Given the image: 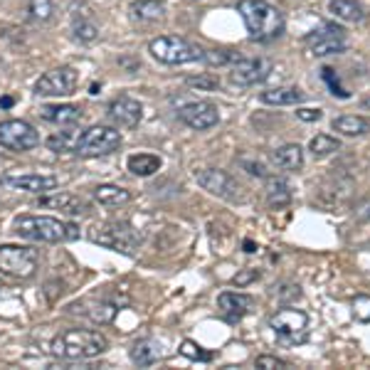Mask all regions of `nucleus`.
I'll return each mask as SVG.
<instances>
[{
  "label": "nucleus",
  "mask_w": 370,
  "mask_h": 370,
  "mask_svg": "<svg viewBox=\"0 0 370 370\" xmlns=\"http://www.w3.org/2000/svg\"><path fill=\"white\" fill-rule=\"evenodd\" d=\"M360 104H363V109H368V111H370V96H365V99L360 101Z\"/></svg>",
  "instance_id": "nucleus-45"
},
{
  "label": "nucleus",
  "mask_w": 370,
  "mask_h": 370,
  "mask_svg": "<svg viewBox=\"0 0 370 370\" xmlns=\"http://www.w3.org/2000/svg\"><path fill=\"white\" fill-rule=\"evenodd\" d=\"M0 146H6L8 151H32L40 146V134L32 129L27 121L20 119H8L0 124Z\"/></svg>",
  "instance_id": "nucleus-10"
},
{
  "label": "nucleus",
  "mask_w": 370,
  "mask_h": 370,
  "mask_svg": "<svg viewBox=\"0 0 370 370\" xmlns=\"http://www.w3.org/2000/svg\"><path fill=\"white\" fill-rule=\"evenodd\" d=\"M321 77H324V82L331 87V94L338 96V99H350V91H345L343 87L338 84V77H336V70H331V67H324V70H321Z\"/></svg>",
  "instance_id": "nucleus-34"
},
{
  "label": "nucleus",
  "mask_w": 370,
  "mask_h": 370,
  "mask_svg": "<svg viewBox=\"0 0 370 370\" xmlns=\"http://www.w3.org/2000/svg\"><path fill=\"white\" fill-rule=\"evenodd\" d=\"M291 203V188L286 180L281 178H272L267 183V205L279 210V208H286Z\"/></svg>",
  "instance_id": "nucleus-27"
},
{
  "label": "nucleus",
  "mask_w": 370,
  "mask_h": 370,
  "mask_svg": "<svg viewBox=\"0 0 370 370\" xmlns=\"http://www.w3.org/2000/svg\"><path fill=\"white\" fill-rule=\"evenodd\" d=\"M11 104H13L11 96H6V99H0V106H11Z\"/></svg>",
  "instance_id": "nucleus-44"
},
{
  "label": "nucleus",
  "mask_w": 370,
  "mask_h": 370,
  "mask_svg": "<svg viewBox=\"0 0 370 370\" xmlns=\"http://www.w3.org/2000/svg\"><path fill=\"white\" fill-rule=\"evenodd\" d=\"M52 353L57 358L67 360H82V358H96L109 348V340L104 333L91 328H70L62 331L60 336H55L50 343Z\"/></svg>",
  "instance_id": "nucleus-2"
},
{
  "label": "nucleus",
  "mask_w": 370,
  "mask_h": 370,
  "mask_svg": "<svg viewBox=\"0 0 370 370\" xmlns=\"http://www.w3.org/2000/svg\"><path fill=\"white\" fill-rule=\"evenodd\" d=\"M178 119L196 131H208V129H212V126H217V121H220V109H217L212 101H191V104L180 106Z\"/></svg>",
  "instance_id": "nucleus-14"
},
{
  "label": "nucleus",
  "mask_w": 370,
  "mask_h": 370,
  "mask_svg": "<svg viewBox=\"0 0 370 370\" xmlns=\"http://www.w3.org/2000/svg\"><path fill=\"white\" fill-rule=\"evenodd\" d=\"M160 168V158L153 153H136L129 158V170L139 178H148Z\"/></svg>",
  "instance_id": "nucleus-28"
},
{
  "label": "nucleus",
  "mask_w": 370,
  "mask_h": 370,
  "mask_svg": "<svg viewBox=\"0 0 370 370\" xmlns=\"http://www.w3.org/2000/svg\"><path fill=\"white\" fill-rule=\"evenodd\" d=\"M114 314H116L114 306L99 301V304H94V311H89V319L96 321V324H109V321L114 319Z\"/></svg>",
  "instance_id": "nucleus-36"
},
{
  "label": "nucleus",
  "mask_w": 370,
  "mask_h": 370,
  "mask_svg": "<svg viewBox=\"0 0 370 370\" xmlns=\"http://www.w3.org/2000/svg\"><path fill=\"white\" fill-rule=\"evenodd\" d=\"M89 237L94 245L121 252V255H136L141 245V235L129 222H104V225L94 227Z\"/></svg>",
  "instance_id": "nucleus-5"
},
{
  "label": "nucleus",
  "mask_w": 370,
  "mask_h": 370,
  "mask_svg": "<svg viewBox=\"0 0 370 370\" xmlns=\"http://www.w3.org/2000/svg\"><path fill=\"white\" fill-rule=\"evenodd\" d=\"M47 146H50L52 151H57V153H62V151H75V141H72L67 134H62V136H52V139L47 141Z\"/></svg>",
  "instance_id": "nucleus-39"
},
{
  "label": "nucleus",
  "mask_w": 370,
  "mask_h": 370,
  "mask_svg": "<svg viewBox=\"0 0 370 370\" xmlns=\"http://www.w3.org/2000/svg\"><path fill=\"white\" fill-rule=\"evenodd\" d=\"M185 84L191 87V89L215 91V89H220V77H215V75H210V72H205V75L188 77V79H185Z\"/></svg>",
  "instance_id": "nucleus-31"
},
{
  "label": "nucleus",
  "mask_w": 370,
  "mask_h": 370,
  "mask_svg": "<svg viewBox=\"0 0 370 370\" xmlns=\"http://www.w3.org/2000/svg\"><path fill=\"white\" fill-rule=\"evenodd\" d=\"M274 65L272 60L267 57H250V60H240L237 57L232 62V72H230V79L235 82L237 87H255V84H262L267 77L272 75Z\"/></svg>",
  "instance_id": "nucleus-12"
},
{
  "label": "nucleus",
  "mask_w": 370,
  "mask_h": 370,
  "mask_svg": "<svg viewBox=\"0 0 370 370\" xmlns=\"http://www.w3.org/2000/svg\"><path fill=\"white\" fill-rule=\"evenodd\" d=\"M269 326L284 345L304 343V340L309 338V314L301 309L284 306V309H279L276 314H272Z\"/></svg>",
  "instance_id": "nucleus-6"
},
{
  "label": "nucleus",
  "mask_w": 370,
  "mask_h": 370,
  "mask_svg": "<svg viewBox=\"0 0 370 370\" xmlns=\"http://www.w3.org/2000/svg\"><path fill=\"white\" fill-rule=\"evenodd\" d=\"M245 247H247V252H255V242L247 240V242H245Z\"/></svg>",
  "instance_id": "nucleus-46"
},
{
  "label": "nucleus",
  "mask_w": 370,
  "mask_h": 370,
  "mask_svg": "<svg viewBox=\"0 0 370 370\" xmlns=\"http://www.w3.org/2000/svg\"><path fill=\"white\" fill-rule=\"evenodd\" d=\"M237 13L245 20V27L250 32L252 40L269 42L284 35V15L279 8H274L267 0H240L237 3Z\"/></svg>",
  "instance_id": "nucleus-1"
},
{
  "label": "nucleus",
  "mask_w": 370,
  "mask_h": 370,
  "mask_svg": "<svg viewBox=\"0 0 370 370\" xmlns=\"http://www.w3.org/2000/svg\"><path fill=\"white\" fill-rule=\"evenodd\" d=\"M309 151L314 158H328L336 151H340V141L328 134H316L314 139L309 141Z\"/></svg>",
  "instance_id": "nucleus-29"
},
{
  "label": "nucleus",
  "mask_w": 370,
  "mask_h": 370,
  "mask_svg": "<svg viewBox=\"0 0 370 370\" xmlns=\"http://www.w3.org/2000/svg\"><path fill=\"white\" fill-rule=\"evenodd\" d=\"M333 131H338L343 136H365L370 134V119L355 114L338 116V119H333Z\"/></svg>",
  "instance_id": "nucleus-24"
},
{
  "label": "nucleus",
  "mask_w": 370,
  "mask_h": 370,
  "mask_svg": "<svg viewBox=\"0 0 370 370\" xmlns=\"http://www.w3.org/2000/svg\"><path fill=\"white\" fill-rule=\"evenodd\" d=\"M203 60L210 67H225V65H232L237 57L227 50H208V52H203Z\"/></svg>",
  "instance_id": "nucleus-33"
},
{
  "label": "nucleus",
  "mask_w": 370,
  "mask_h": 370,
  "mask_svg": "<svg viewBox=\"0 0 370 370\" xmlns=\"http://www.w3.org/2000/svg\"><path fill=\"white\" fill-rule=\"evenodd\" d=\"M75 37L79 42H94L96 37H99V27L89 20H79L75 25Z\"/></svg>",
  "instance_id": "nucleus-35"
},
{
  "label": "nucleus",
  "mask_w": 370,
  "mask_h": 370,
  "mask_svg": "<svg viewBox=\"0 0 370 370\" xmlns=\"http://www.w3.org/2000/svg\"><path fill=\"white\" fill-rule=\"evenodd\" d=\"M250 306H252V299L247 294H237V291H222V294L217 296V311H220L222 319L230 321V324L240 321L242 316L250 311Z\"/></svg>",
  "instance_id": "nucleus-16"
},
{
  "label": "nucleus",
  "mask_w": 370,
  "mask_h": 370,
  "mask_svg": "<svg viewBox=\"0 0 370 370\" xmlns=\"http://www.w3.org/2000/svg\"><path fill=\"white\" fill-rule=\"evenodd\" d=\"M148 52L153 60H158L160 65H188V62L203 60V50L193 42L183 40V37H155V40L148 42Z\"/></svg>",
  "instance_id": "nucleus-4"
},
{
  "label": "nucleus",
  "mask_w": 370,
  "mask_h": 370,
  "mask_svg": "<svg viewBox=\"0 0 370 370\" xmlns=\"http://www.w3.org/2000/svg\"><path fill=\"white\" fill-rule=\"evenodd\" d=\"M240 165H242V168H245L250 175H255V178H267V168H264V163H260V160H247V158H242Z\"/></svg>",
  "instance_id": "nucleus-40"
},
{
  "label": "nucleus",
  "mask_w": 370,
  "mask_h": 370,
  "mask_svg": "<svg viewBox=\"0 0 370 370\" xmlns=\"http://www.w3.org/2000/svg\"><path fill=\"white\" fill-rule=\"evenodd\" d=\"M42 208H50V210H60L65 215H84L87 203L82 198L72 196V193H55V196H47L40 200Z\"/></svg>",
  "instance_id": "nucleus-18"
},
{
  "label": "nucleus",
  "mask_w": 370,
  "mask_h": 370,
  "mask_svg": "<svg viewBox=\"0 0 370 370\" xmlns=\"http://www.w3.org/2000/svg\"><path fill=\"white\" fill-rule=\"evenodd\" d=\"M350 309H353L355 321H360V324H370V296H365V294L355 296Z\"/></svg>",
  "instance_id": "nucleus-32"
},
{
  "label": "nucleus",
  "mask_w": 370,
  "mask_h": 370,
  "mask_svg": "<svg viewBox=\"0 0 370 370\" xmlns=\"http://www.w3.org/2000/svg\"><path fill=\"white\" fill-rule=\"evenodd\" d=\"M272 160L281 170H299L304 168V148L299 143H286L272 153Z\"/></svg>",
  "instance_id": "nucleus-22"
},
{
  "label": "nucleus",
  "mask_w": 370,
  "mask_h": 370,
  "mask_svg": "<svg viewBox=\"0 0 370 370\" xmlns=\"http://www.w3.org/2000/svg\"><path fill=\"white\" fill-rule=\"evenodd\" d=\"M180 353H183L185 358H191V360H210L212 358V353L200 350V345H196L193 340H185V343L180 345Z\"/></svg>",
  "instance_id": "nucleus-37"
},
{
  "label": "nucleus",
  "mask_w": 370,
  "mask_h": 370,
  "mask_svg": "<svg viewBox=\"0 0 370 370\" xmlns=\"http://www.w3.org/2000/svg\"><path fill=\"white\" fill-rule=\"evenodd\" d=\"M260 279V269H245V272H240V274L235 276V284L237 286H245V284H250V281H257Z\"/></svg>",
  "instance_id": "nucleus-42"
},
{
  "label": "nucleus",
  "mask_w": 370,
  "mask_h": 370,
  "mask_svg": "<svg viewBox=\"0 0 370 370\" xmlns=\"http://www.w3.org/2000/svg\"><path fill=\"white\" fill-rule=\"evenodd\" d=\"M131 360H134L139 368H151L160 360L163 350H160V343L158 340H151V338H143V340H136L131 345Z\"/></svg>",
  "instance_id": "nucleus-21"
},
{
  "label": "nucleus",
  "mask_w": 370,
  "mask_h": 370,
  "mask_svg": "<svg viewBox=\"0 0 370 370\" xmlns=\"http://www.w3.org/2000/svg\"><path fill=\"white\" fill-rule=\"evenodd\" d=\"M257 368H262V370H274V368H289V363L286 360H281V358H276V355H260L257 358Z\"/></svg>",
  "instance_id": "nucleus-38"
},
{
  "label": "nucleus",
  "mask_w": 370,
  "mask_h": 370,
  "mask_svg": "<svg viewBox=\"0 0 370 370\" xmlns=\"http://www.w3.org/2000/svg\"><path fill=\"white\" fill-rule=\"evenodd\" d=\"M94 198H96V203L104 208H119L131 200V193L119 188V185H99L94 191Z\"/></svg>",
  "instance_id": "nucleus-26"
},
{
  "label": "nucleus",
  "mask_w": 370,
  "mask_h": 370,
  "mask_svg": "<svg viewBox=\"0 0 370 370\" xmlns=\"http://www.w3.org/2000/svg\"><path fill=\"white\" fill-rule=\"evenodd\" d=\"M79 84V75L72 67H57L42 75L35 84V94L40 96H70Z\"/></svg>",
  "instance_id": "nucleus-11"
},
{
  "label": "nucleus",
  "mask_w": 370,
  "mask_h": 370,
  "mask_svg": "<svg viewBox=\"0 0 370 370\" xmlns=\"http://www.w3.org/2000/svg\"><path fill=\"white\" fill-rule=\"evenodd\" d=\"M6 183L15 191L25 193H47L57 188L55 175H37V173H23V175H6Z\"/></svg>",
  "instance_id": "nucleus-17"
},
{
  "label": "nucleus",
  "mask_w": 370,
  "mask_h": 370,
  "mask_svg": "<svg viewBox=\"0 0 370 370\" xmlns=\"http://www.w3.org/2000/svg\"><path fill=\"white\" fill-rule=\"evenodd\" d=\"M296 116L301 121H321L324 119V111L321 109H296Z\"/></svg>",
  "instance_id": "nucleus-43"
},
{
  "label": "nucleus",
  "mask_w": 370,
  "mask_h": 370,
  "mask_svg": "<svg viewBox=\"0 0 370 370\" xmlns=\"http://www.w3.org/2000/svg\"><path fill=\"white\" fill-rule=\"evenodd\" d=\"M40 116L45 121L55 126H62V129H72L82 121V111L72 104H60V106H45L40 109Z\"/></svg>",
  "instance_id": "nucleus-19"
},
{
  "label": "nucleus",
  "mask_w": 370,
  "mask_h": 370,
  "mask_svg": "<svg viewBox=\"0 0 370 370\" xmlns=\"http://www.w3.org/2000/svg\"><path fill=\"white\" fill-rule=\"evenodd\" d=\"M109 119L121 129H136L143 119V106L131 96H119L109 104Z\"/></svg>",
  "instance_id": "nucleus-15"
},
{
  "label": "nucleus",
  "mask_w": 370,
  "mask_h": 370,
  "mask_svg": "<svg viewBox=\"0 0 370 370\" xmlns=\"http://www.w3.org/2000/svg\"><path fill=\"white\" fill-rule=\"evenodd\" d=\"M15 232L20 237H25V240L47 242V245L79 240V227H77L75 222H65V220H57V217H47V215L18 217Z\"/></svg>",
  "instance_id": "nucleus-3"
},
{
  "label": "nucleus",
  "mask_w": 370,
  "mask_h": 370,
  "mask_svg": "<svg viewBox=\"0 0 370 370\" xmlns=\"http://www.w3.org/2000/svg\"><path fill=\"white\" fill-rule=\"evenodd\" d=\"M196 180L210 196H217L222 198V200H240L242 198V185L237 183L227 170H220V168L196 170Z\"/></svg>",
  "instance_id": "nucleus-9"
},
{
  "label": "nucleus",
  "mask_w": 370,
  "mask_h": 370,
  "mask_svg": "<svg viewBox=\"0 0 370 370\" xmlns=\"http://www.w3.org/2000/svg\"><path fill=\"white\" fill-rule=\"evenodd\" d=\"M328 13L343 23H363L365 18V8L358 0H331Z\"/></svg>",
  "instance_id": "nucleus-23"
},
{
  "label": "nucleus",
  "mask_w": 370,
  "mask_h": 370,
  "mask_svg": "<svg viewBox=\"0 0 370 370\" xmlns=\"http://www.w3.org/2000/svg\"><path fill=\"white\" fill-rule=\"evenodd\" d=\"M37 269V252L32 247L0 245V272L13 279H30Z\"/></svg>",
  "instance_id": "nucleus-8"
},
{
  "label": "nucleus",
  "mask_w": 370,
  "mask_h": 370,
  "mask_svg": "<svg viewBox=\"0 0 370 370\" xmlns=\"http://www.w3.org/2000/svg\"><path fill=\"white\" fill-rule=\"evenodd\" d=\"M27 13L35 23H47L55 13V6H52V0H30L27 3Z\"/></svg>",
  "instance_id": "nucleus-30"
},
{
  "label": "nucleus",
  "mask_w": 370,
  "mask_h": 370,
  "mask_svg": "<svg viewBox=\"0 0 370 370\" xmlns=\"http://www.w3.org/2000/svg\"><path fill=\"white\" fill-rule=\"evenodd\" d=\"M276 296H279L281 301H294V299H299L301 296V289H299V284H284L281 289H276Z\"/></svg>",
  "instance_id": "nucleus-41"
},
{
  "label": "nucleus",
  "mask_w": 370,
  "mask_h": 370,
  "mask_svg": "<svg viewBox=\"0 0 370 370\" xmlns=\"http://www.w3.org/2000/svg\"><path fill=\"white\" fill-rule=\"evenodd\" d=\"M160 18H163V3H158V0H134L131 3V20L155 23Z\"/></svg>",
  "instance_id": "nucleus-25"
},
{
  "label": "nucleus",
  "mask_w": 370,
  "mask_h": 370,
  "mask_svg": "<svg viewBox=\"0 0 370 370\" xmlns=\"http://www.w3.org/2000/svg\"><path fill=\"white\" fill-rule=\"evenodd\" d=\"M121 146V131L109 126H89L75 139V153L84 158H99V155L114 153Z\"/></svg>",
  "instance_id": "nucleus-7"
},
{
  "label": "nucleus",
  "mask_w": 370,
  "mask_h": 370,
  "mask_svg": "<svg viewBox=\"0 0 370 370\" xmlns=\"http://www.w3.org/2000/svg\"><path fill=\"white\" fill-rule=\"evenodd\" d=\"M262 104L269 106H296L306 99V94L299 87H276V89H267L260 94Z\"/></svg>",
  "instance_id": "nucleus-20"
},
{
  "label": "nucleus",
  "mask_w": 370,
  "mask_h": 370,
  "mask_svg": "<svg viewBox=\"0 0 370 370\" xmlns=\"http://www.w3.org/2000/svg\"><path fill=\"white\" fill-rule=\"evenodd\" d=\"M363 217H368V220H370V205H368V208H365V210H363Z\"/></svg>",
  "instance_id": "nucleus-47"
},
{
  "label": "nucleus",
  "mask_w": 370,
  "mask_h": 370,
  "mask_svg": "<svg viewBox=\"0 0 370 370\" xmlns=\"http://www.w3.org/2000/svg\"><path fill=\"white\" fill-rule=\"evenodd\" d=\"M306 45H311V52L316 57H328L345 52V30L340 25H326L321 30H314L306 35Z\"/></svg>",
  "instance_id": "nucleus-13"
}]
</instances>
